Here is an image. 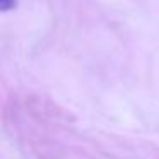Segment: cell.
<instances>
[{
	"label": "cell",
	"instance_id": "6da1fadb",
	"mask_svg": "<svg viewBox=\"0 0 159 159\" xmlns=\"http://www.w3.org/2000/svg\"><path fill=\"white\" fill-rule=\"evenodd\" d=\"M16 7H17V0H0V11L2 12H9Z\"/></svg>",
	"mask_w": 159,
	"mask_h": 159
}]
</instances>
